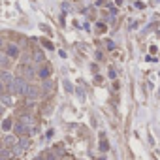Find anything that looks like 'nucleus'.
Wrapping results in <instances>:
<instances>
[{
  "label": "nucleus",
  "mask_w": 160,
  "mask_h": 160,
  "mask_svg": "<svg viewBox=\"0 0 160 160\" xmlns=\"http://www.w3.org/2000/svg\"><path fill=\"white\" fill-rule=\"evenodd\" d=\"M4 89H6V87L2 85V81H0V94H4Z\"/></svg>",
  "instance_id": "2eb2a0df"
},
{
  "label": "nucleus",
  "mask_w": 160,
  "mask_h": 160,
  "mask_svg": "<svg viewBox=\"0 0 160 160\" xmlns=\"http://www.w3.org/2000/svg\"><path fill=\"white\" fill-rule=\"evenodd\" d=\"M0 81H2V85H4L6 89L12 91V87H13V75H12L10 72H2V73H0Z\"/></svg>",
  "instance_id": "f03ea898"
},
{
  "label": "nucleus",
  "mask_w": 160,
  "mask_h": 160,
  "mask_svg": "<svg viewBox=\"0 0 160 160\" xmlns=\"http://www.w3.org/2000/svg\"><path fill=\"white\" fill-rule=\"evenodd\" d=\"M13 141H15V139H13V138H12V136H8V138H6V145H12V143H13Z\"/></svg>",
  "instance_id": "f8f14e48"
},
{
  "label": "nucleus",
  "mask_w": 160,
  "mask_h": 160,
  "mask_svg": "<svg viewBox=\"0 0 160 160\" xmlns=\"http://www.w3.org/2000/svg\"><path fill=\"white\" fill-rule=\"evenodd\" d=\"M43 45H45L47 49H53V43H51V42H43Z\"/></svg>",
  "instance_id": "ddd939ff"
},
{
  "label": "nucleus",
  "mask_w": 160,
  "mask_h": 160,
  "mask_svg": "<svg viewBox=\"0 0 160 160\" xmlns=\"http://www.w3.org/2000/svg\"><path fill=\"white\" fill-rule=\"evenodd\" d=\"M27 147H28V139H21V141H19V145H15V147H13V152H15V154H21Z\"/></svg>",
  "instance_id": "20e7f679"
},
{
  "label": "nucleus",
  "mask_w": 160,
  "mask_h": 160,
  "mask_svg": "<svg viewBox=\"0 0 160 160\" xmlns=\"http://www.w3.org/2000/svg\"><path fill=\"white\" fill-rule=\"evenodd\" d=\"M28 132H30V128H27V126H25L21 121L15 124V134H17V136H27Z\"/></svg>",
  "instance_id": "7ed1b4c3"
},
{
  "label": "nucleus",
  "mask_w": 160,
  "mask_h": 160,
  "mask_svg": "<svg viewBox=\"0 0 160 160\" xmlns=\"http://www.w3.org/2000/svg\"><path fill=\"white\" fill-rule=\"evenodd\" d=\"M49 73H51V70H49L47 66H43V68L40 70V77H42V79H47V77H49Z\"/></svg>",
  "instance_id": "0eeeda50"
},
{
  "label": "nucleus",
  "mask_w": 160,
  "mask_h": 160,
  "mask_svg": "<svg viewBox=\"0 0 160 160\" xmlns=\"http://www.w3.org/2000/svg\"><path fill=\"white\" fill-rule=\"evenodd\" d=\"M10 128H12V121H10V119H6V121L2 122V130H10Z\"/></svg>",
  "instance_id": "1a4fd4ad"
},
{
  "label": "nucleus",
  "mask_w": 160,
  "mask_h": 160,
  "mask_svg": "<svg viewBox=\"0 0 160 160\" xmlns=\"http://www.w3.org/2000/svg\"><path fill=\"white\" fill-rule=\"evenodd\" d=\"M25 72H27V75H34V68H32V66H27Z\"/></svg>",
  "instance_id": "9b49d317"
},
{
  "label": "nucleus",
  "mask_w": 160,
  "mask_h": 160,
  "mask_svg": "<svg viewBox=\"0 0 160 160\" xmlns=\"http://www.w3.org/2000/svg\"><path fill=\"white\" fill-rule=\"evenodd\" d=\"M6 53H8L12 58H17V57H19V47H17V45H10Z\"/></svg>",
  "instance_id": "423d86ee"
},
{
  "label": "nucleus",
  "mask_w": 160,
  "mask_h": 160,
  "mask_svg": "<svg viewBox=\"0 0 160 160\" xmlns=\"http://www.w3.org/2000/svg\"><path fill=\"white\" fill-rule=\"evenodd\" d=\"M43 160H55V156H53V154H51V152H49V154H47V156H45V158H43Z\"/></svg>",
  "instance_id": "4468645a"
},
{
  "label": "nucleus",
  "mask_w": 160,
  "mask_h": 160,
  "mask_svg": "<svg viewBox=\"0 0 160 160\" xmlns=\"http://www.w3.org/2000/svg\"><path fill=\"white\" fill-rule=\"evenodd\" d=\"M21 122L27 126V128H32V119L28 117V115H25V117H21Z\"/></svg>",
  "instance_id": "6e6552de"
},
{
  "label": "nucleus",
  "mask_w": 160,
  "mask_h": 160,
  "mask_svg": "<svg viewBox=\"0 0 160 160\" xmlns=\"http://www.w3.org/2000/svg\"><path fill=\"white\" fill-rule=\"evenodd\" d=\"M27 87H28V83H27L25 77H13V87H12L13 94H25Z\"/></svg>",
  "instance_id": "f257e3e1"
},
{
  "label": "nucleus",
  "mask_w": 160,
  "mask_h": 160,
  "mask_svg": "<svg viewBox=\"0 0 160 160\" xmlns=\"http://www.w3.org/2000/svg\"><path fill=\"white\" fill-rule=\"evenodd\" d=\"M0 64H2V58H0Z\"/></svg>",
  "instance_id": "f3484780"
},
{
  "label": "nucleus",
  "mask_w": 160,
  "mask_h": 160,
  "mask_svg": "<svg viewBox=\"0 0 160 160\" xmlns=\"http://www.w3.org/2000/svg\"><path fill=\"white\" fill-rule=\"evenodd\" d=\"M108 147H109V145H108V141H106V139H104V136H102V141H100V151H108Z\"/></svg>",
  "instance_id": "9d476101"
},
{
  "label": "nucleus",
  "mask_w": 160,
  "mask_h": 160,
  "mask_svg": "<svg viewBox=\"0 0 160 160\" xmlns=\"http://www.w3.org/2000/svg\"><path fill=\"white\" fill-rule=\"evenodd\" d=\"M0 47H2V38H0Z\"/></svg>",
  "instance_id": "dca6fc26"
},
{
  "label": "nucleus",
  "mask_w": 160,
  "mask_h": 160,
  "mask_svg": "<svg viewBox=\"0 0 160 160\" xmlns=\"http://www.w3.org/2000/svg\"><path fill=\"white\" fill-rule=\"evenodd\" d=\"M25 96H27L28 100H34V98L38 96V89H36V87H30V85H28V87H27V91H25Z\"/></svg>",
  "instance_id": "39448f33"
}]
</instances>
